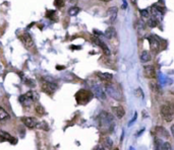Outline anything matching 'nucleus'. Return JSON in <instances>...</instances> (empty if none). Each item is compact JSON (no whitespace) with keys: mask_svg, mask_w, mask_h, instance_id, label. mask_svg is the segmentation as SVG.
Listing matches in <instances>:
<instances>
[{"mask_svg":"<svg viewBox=\"0 0 174 150\" xmlns=\"http://www.w3.org/2000/svg\"><path fill=\"white\" fill-rule=\"evenodd\" d=\"M99 125L104 130H109L113 126V117L107 112H102L99 115Z\"/></svg>","mask_w":174,"mask_h":150,"instance_id":"1","label":"nucleus"},{"mask_svg":"<svg viewBox=\"0 0 174 150\" xmlns=\"http://www.w3.org/2000/svg\"><path fill=\"white\" fill-rule=\"evenodd\" d=\"M160 114L166 122H171L174 119V106L172 105L161 106Z\"/></svg>","mask_w":174,"mask_h":150,"instance_id":"2","label":"nucleus"},{"mask_svg":"<svg viewBox=\"0 0 174 150\" xmlns=\"http://www.w3.org/2000/svg\"><path fill=\"white\" fill-rule=\"evenodd\" d=\"M37 99V96L34 91H28L27 93L19 97V102L24 106H31Z\"/></svg>","mask_w":174,"mask_h":150,"instance_id":"3","label":"nucleus"},{"mask_svg":"<svg viewBox=\"0 0 174 150\" xmlns=\"http://www.w3.org/2000/svg\"><path fill=\"white\" fill-rule=\"evenodd\" d=\"M57 84L49 79H43L42 81V90L47 94H53L57 89Z\"/></svg>","mask_w":174,"mask_h":150,"instance_id":"4","label":"nucleus"},{"mask_svg":"<svg viewBox=\"0 0 174 150\" xmlns=\"http://www.w3.org/2000/svg\"><path fill=\"white\" fill-rule=\"evenodd\" d=\"M92 92H90L89 90H86V89H80V90L77 92V103H82V105H85L89 102L90 99H92Z\"/></svg>","mask_w":174,"mask_h":150,"instance_id":"5","label":"nucleus"},{"mask_svg":"<svg viewBox=\"0 0 174 150\" xmlns=\"http://www.w3.org/2000/svg\"><path fill=\"white\" fill-rule=\"evenodd\" d=\"M106 91L108 92V94L111 97H113L116 100H119L121 99V94L119 90L116 88V86H114L112 83H107L106 84Z\"/></svg>","mask_w":174,"mask_h":150,"instance_id":"6","label":"nucleus"},{"mask_svg":"<svg viewBox=\"0 0 174 150\" xmlns=\"http://www.w3.org/2000/svg\"><path fill=\"white\" fill-rule=\"evenodd\" d=\"M19 40H21V42L22 43V45L25 46V48L28 49V50H31V49L34 47V41L33 39H32L30 34L25 33L21 34V36H19Z\"/></svg>","mask_w":174,"mask_h":150,"instance_id":"7","label":"nucleus"},{"mask_svg":"<svg viewBox=\"0 0 174 150\" xmlns=\"http://www.w3.org/2000/svg\"><path fill=\"white\" fill-rule=\"evenodd\" d=\"M93 92L96 96L97 99H99L100 100H104L106 99V94L104 92L102 86L99 85V84H94L93 85Z\"/></svg>","mask_w":174,"mask_h":150,"instance_id":"8","label":"nucleus"},{"mask_svg":"<svg viewBox=\"0 0 174 150\" xmlns=\"http://www.w3.org/2000/svg\"><path fill=\"white\" fill-rule=\"evenodd\" d=\"M22 122L24 123V125L26 127H28V128H30V129L37 128V126H38L37 120L34 119V118H31V117H24L22 119Z\"/></svg>","mask_w":174,"mask_h":150,"instance_id":"9","label":"nucleus"},{"mask_svg":"<svg viewBox=\"0 0 174 150\" xmlns=\"http://www.w3.org/2000/svg\"><path fill=\"white\" fill-rule=\"evenodd\" d=\"M148 40H149L151 49H152L154 52H157L159 50V48H160V42H159V40L155 37V34L150 36L148 38Z\"/></svg>","mask_w":174,"mask_h":150,"instance_id":"10","label":"nucleus"},{"mask_svg":"<svg viewBox=\"0 0 174 150\" xmlns=\"http://www.w3.org/2000/svg\"><path fill=\"white\" fill-rule=\"evenodd\" d=\"M0 140L1 141H10L12 144H15L17 142V140L15 139V138L12 137L9 133H7V132L2 131V130H0Z\"/></svg>","mask_w":174,"mask_h":150,"instance_id":"11","label":"nucleus"},{"mask_svg":"<svg viewBox=\"0 0 174 150\" xmlns=\"http://www.w3.org/2000/svg\"><path fill=\"white\" fill-rule=\"evenodd\" d=\"M117 12H118V8L113 6V7H110L108 11H107V14L109 16V21L111 24H114L116 18H117Z\"/></svg>","mask_w":174,"mask_h":150,"instance_id":"12","label":"nucleus"},{"mask_svg":"<svg viewBox=\"0 0 174 150\" xmlns=\"http://www.w3.org/2000/svg\"><path fill=\"white\" fill-rule=\"evenodd\" d=\"M93 42H94L96 45L99 46L100 48H102V50H103V52H104V54L107 55V56H108V55H110V50L108 49V47H107L105 43L101 41L100 39H98V38H93Z\"/></svg>","mask_w":174,"mask_h":150,"instance_id":"13","label":"nucleus"},{"mask_svg":"<svg viewBox=\"0 0 174 150\" xmlns=\"http://www.w3.org/2000/svg\"><path fill=\"white\" fill-rule=\"evenodd\" d=\"M144 72H145V75H146V77H148V78H155V77H156L155 68H154V66H152V65L145 66Z\"/></svg>","mask_w":174,"mask_h":150,"instance_id":"14","label":"nucleus"},{"mask_svg":"<svg viewBox=\"0 0 174 150\" xmlns=\"http://www.w3.org/2000/svg\"><path fill=\"white\" fill-rule=\"evenodd\" d=\"M150 13H151V16L154 17L155 19H157V21H161L162 19V11L159 10L156 6H153L151 8Z\"/></svg>","mask_w":174,"mask_h":150,"instance_id":"15","label":"nucleus"},{"mask_svg":"<svg viewBox=\"0 0 174 150\" xmlns=\"http://www.w3.org/2000/svg\"><path fill=\"white\" fill-rule=\"evenodd\" d=\"M113 112H114L115 116L117 117L118 119H121V118H123L124 114H125V112H124V109L121 106H114V108H113Z\"/></svg>","mask_w":174,"mask_h":150,"instance_id":"16","label":"nucleus"},{"mask_svg":"<svg viewBox=\"0 0 174 150\" xmlns=\"http://www.w3.org/2000/svg\"><path fill=\"white\" fill-rule=\"evenodd\" d=\"M104 34H105V37L107 38V39L112 40V39H114V38H116V31H115L114 28L110 27L105 31Z\"/></svg>","mask_w":174,"mask_h":150,"instance_id":"17","label":"nucleus"},{"mask_svg":"<svg viewBox=\"0 0 174 150\" xmlns=\"http://www.w3.org/2000/svg\"><path fill=\"white\" fill-rule=\"evenodd\" d=\"M9 119H10L9 114H8L4 109H2L1 106H0V123L6 122V121Z\"/></svg>","mask_w":174,"mask_h":150,"instance_id":"18","label":"nucleus"},{"mask_svg":"<svg viewBox=\"0 0 174 150\" xmlns=\"http://www.w3.org/2000/svg\"><path fill=\"white\" fill-rule=\"evenodd\" d=\"M156 132H157V134L160 137H163L165 139H168V138H169V134H168V132L163 128V127H156Z\"/></svg>","mask_w":174,"mask_h":150,"instance_id":"19","label":"nucleus"},{"mask_svg":"<svg viewBox=\"0 0 174 150\" xmlns=\"http://www.w3.org/2000/svg\"><path fill=\"white\" fill-rule=\"evenodd\" d=\"M97 75L99 76V78L101 80H103V81H105V82L111 81V79H112V74H110V73H101V72H98Z\"/></svg>","mask_w":174,"mask_h":150,"instance_id":"20","label":"nucleus"},{"mask_svg":"<svg viewBox=\"0 0 174 150\" xmlns=\"http://www.w3.org/2000/svg\"><path fill=\"white\" fill-rule=\"evenodd\" d=\"M151 60V55L148 51H143L141 54V61L143 63H146V62H149Z\"/></svg>","mask_w":174,"mask_h":150,"instance_id":"21","label":"nucleus"},{"mask_svg":"<svg viewBox=\"0 0 174 150\" xmlns=\"http://www.w3.org/2000/svg\"><path fill=\"white\" fill-rule=\"evenodd\" d=\"M102 145H103V148L109 149V148H111V147H112L113 142H112V140L110 139L109 137H106V138H104V139H103Z\"/></svg>","mask_w":174,"mask_h":150,"instance_id":"22","label":"nucleus"},{"mask_svg":"<svg viewBox=\"0 0 174 150\" xmlns=\"http://www.w3.org/2000/svg\"><path fill=\"white\" fill-rule=\"evenodd\" d=\"M147 24H148V27H149V28H155L156 25L158 24V21H157V19L154 18V17L151 16L150 18L148 19Z\"/></svg>","mask_w":174,"mask_h":150,"instance_id":"23","label":"nucleus"},{"mask_svg":"<svg viewBox=\"0 0 174 150\" xmlns=\"http://www.w3.org/2000/svg\"><path fill=\"white\" fill-rule=\"evenodd\" d=\"M80 11V8L77 7V6H73L68 10V13H69V15L74 16V15H77V14H79Z\"/></svg>","mask_w":174,"mask_h":150,"instance_id":"24","label":"nucleus"},{"mask_svg":"<svg viewBox=\"0 0 174 150\" xmlns=\"http://www.w3.org/2000/svg\"><path fill=\"white\" fill-rule=\"evenodd\" d=\"M150 89H151V90H153L155 93H160V89H159L158 85L156 84V83H154V82L150 83Z\"/></svg>","mask_w":174,"mask_h":150,"instance_id":"25","label":"nucleus"},{"mask_svg":"<svg viewBox=\"0 0 174 150\" xmlns=\"http://www.w3.org/2000/svg\"><path fill=\"white\" fill-rule=\"evenodd\" d=\"M54 4L57 8H62L63 6H64L65 2H64V0H55Z\"/></svg>","mask_w":174,"mask_h":150,"instance_id":"26","label":"nucleus"},{"mask_svg":"<svg viewBox=\"0 0 174 150\" xmlns=\"http://www.w3.org/2000/svg\"><path fill=\"white\" fill-rule=\"evenodd\" d=\"M137 27H138V31L141 33V31H144L145 30V24H144V21H138V22H137Z\"/></svg>","mask_w":174,"mask_h":150,"instance_id":"27","label":"nucleus"},{"mask_svg":"<svg viewBox=\"0 0 174 150\" xmlns=\"http://www.w3.org/2000/svg\"><path fill=\"white\" fill-rule=\"evenodd\" d=\"M161 149H163V150H170V149H172V146H171V144L169 142H165V143L162 144Z\"/></svg>","mask_w":174,"mask_h":150,"instance_id":"28","label":"nucleus"},{"mask_svg":"<svg viewBox=\"0 0 174 150\" xmlns=\"http://www.w3.org/2000/svg\"><path fill=\"white\" fill-rule=\"evenodd\" d=\"M36 112H38V114H40V115H43L45 112V109L44 108H43L42 106H40V105H38L36 106Z\"/></svg>","mask_w":174,"mask_h":150,"instance_id":"29","label":"nucleus"},{"mask_svg":"<svg viewBox=\"0 0 174 150\" xmlns=\"http://www.w3.org/2000/svg\"><path fill=\"white\" fill-rule=\"evenodd\" d=\"M141 15L143 16V17H149V15H150V11L148 10V9H143V10H141Z\"/></svg>","mask_w":174,"mask_h":150,"instance_id":"30","label":"nucleus"},{"mask_svg":"<svg viewBox=\"0 0 174 150\" xmlns=\"http://www.w3.org/2000/svg\"><path fill=\"white\" fill-rule=\"evenodd\" d=\"M141 92H142V89H141V88H138L137 90H135V96H137L143 97V96H144V93H141Z\"/></svg>","mask_w":174,"mask_h":150,"instance_id":"31","label":"nucleus"},{"mask_svg":"<svg viewBox=\"0 0 174 150\" xmlns=\"http://www.w3.org/2000/svg\"><path fill=\"white\" fill-rule=\"evenodd\" d=\"M27 83H29V86H33V87H35L36 86V84H35V81H33V80H30V79H28L27 80Z\"/></svg>","mask_w":174,"mask_h":150,"instance_id":"32","label":"nucleus"},{"mask_svg":"<svg viewBox=\"0 0 174 150\" xmlns=\"http://www.w3.org/2000/svg\"><path fill=\"white\" fill-rule=\"evenodd\" d=\"M171 133H172L173 137H174V125H172V126H171Z\"/></svg>","mask_w":174,"mask_h":150,"instance_id":"33","label":"nucleus"},{"mask_svg":"<svg viewBox=\"0 0 174 150\" xmlns=\"http://www.w3.org/2000/svg\"><path fill=\"white\" fill-rule=\"evenodd\" d=\"M130 1H131V3H132L133 5L137 4V0H130Z\"/></svg>","mask_w":174,"mask_h":150,"instance_id":"34","label":"nucleus"},{"mask_svg":"<svg viewBox=\"0 0 174 150\" xmlns=\"http://www.w3.org/2000/svg\"><path fill=\"white\" fill-rule=\"evenodd\" d=\"M101 1H103V2H109V1H111V0H101Z\"/></svg>","mask_w":174,"mask_h":150,"instance_id":"35","label":"nucleus"}]
</instances>
